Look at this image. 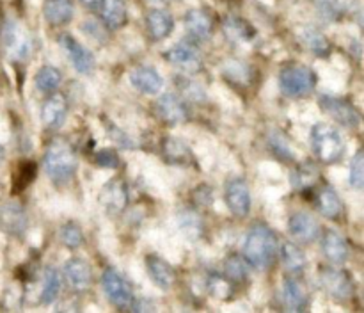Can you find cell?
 <instances>
[{"mask_svg": "<svg viewBox=\"0 0 364 313\" xmlns=\"http://www.w3.org/2000/svg\"><path fill=\"white\" fill-rule=\"evenodd\" d=\"M277 237L265 224H255L245 237L244 255L249 265L267 270L274 263L277 255Z\"/></svg>", "mask_w": 364, "mask_h": 313, "instance_id": "obj_1", "label": "cell"}, {"mask_svg": "<svg viewBox=\"0 0 364 313\" xmlns=\"http://www.w3.org/2000/svg\"><path fill=\"white\" fill-rule=\"evenodd\" d=\"M77 153L70 142L63 141V139H53L46 146L45 155H43V166L53 184H68L77 173Z\"/></svg>", "mask_w": 364, "mask_h": 313, "instance_id": "obj_2", "label": "cell"}, {"mask_svg": "<svg viewBox=\"0 0 364 313\" xmlns=\"http://www.w3.org/2000/svg\"><path fill=\"white\" fill-rule=\"evenodd\" d=\"M311 148L322 164L340 162L345 153L340 132L327 123H316L311 130Z\"/></svg>", "mask_w": 364, "mask_h": 313, "instance_id": "obj_3", "label": "cell"}, {"mask_svg": "<svg viewBox=\"0 0 364 313\" xmlns=\"http://www.w3.org/2000/svg\"><path fill=\"white\" fill-rule=\"evenodd\" d=\"M316 77L313 70L302 64H291L281 70L279 87L290 98H302L315 89Z\"/></svg>", "mask_w": 364, "mask_h": 313, "instance_id": "obj_4", "label": "cell"}, {"mask_svg": "<svg viewBox=\"0 0 364 313\" xmlns=\"http://www.w3.org/2000/svg\"><path fill=\"white\" fill-rule=\"evenodd\" d=\"M2 45L11 60H25L31 53V36L20 21L7 20L2 27Z\"/></svg>", "mask_w": 364, "mask_h": 313, "instance_id": "obj_5", "label": "cell"}, {"mask_svg": "<svg viewBox=\"0 0 364 313\" xmlns=\"http://www.w3.org/2000/svg\"><path fill=\"white\" fill-rule=\"evenodd\" d=\"M320 281L334 299L347 301L354 295V283L345 270L336 269V267H322L320 269Z\"/></svg>", "mask_w": 364, "mask_h": 313, "instance_id": "obj_6", "label": "cell"}, {"mask_svg": "<svg viewBox=\"0 0 364 313\" xmlns=\"http://www.w3.org/2000/svg\"><path fill=\"white\" fill-rule=\"evenodd\" d=\"M320 109L347 128L359 127V121H361L359 110L355 109L350 102H347V100L333 98V96H322V98H320Z\"/></svg>", "mask_w": 364, "mask_h": 313, "instance_id": "obj_7", "label": "cell"}, {"mask_svg": "<svg viewBox=\"0 0 364 313\" xmlns=\"http://www.w3.org/2000/svg\"><path fill=\"white\" fill-rule=\"evenodd\" d=\"M166 59L173 66H176L178 70L185 71V73H198V71L203 70L201 53H199V50L196 46H192L187 41L178 43L173 48L167 50Z\"/></svg>", "mask_w": 364, "mask_h": 313, "instance_id": "obj_8", "label": "cell"}, {"mask_svg": "<svg viewBox=\"0 0 364 313\" xmlns=\"http://www.w3.org/2000/svg\"><path fill=\"white\" fill-rule=\"evenodd\" d=\"M102 287L110 302L119 308H128L134 302V292L127 281L112 269H107L102 276Z\"/></svg>", "mask_w": 364, "mask_h": 313, "instance_id": "obj_9", "label": "cell"}, {"mask_svg": "<svg viewBox=\"0 0 364 313\" xmlns=\"http://www.w3.org/2000/svg\"><path fill=\"white\" fill-rule=\"evenodd\" d=\"M224 199L230 208V212L237 217H245L251 210V192H249L247 184L242 178H233L228 181Z\"/></svg>", "mask_w": 364, "mask_h": 313, "instance_id": "obj_10", "label": "cell"}, {"mask_svg": "<svg viewBox=\"0 0 364 313\" xmlns=\"http://www.w3.org/2000/svg\"><path fill=\"white\" fill-rule=\"evenodd\" d=\"M100 203L107 210V213L117 216L123 212L128 205L127 184L121 178H114L109 184L103 185L102 192H100Z\"/></svg>", "mask_w": 364, "mask_h": 313, "instance_id": "obj_11", "label": "cell"}, {"mask_svg": "<svg viewBox=\"0 0 364 313\" xmlns=\"http://www.w3.org/2000/svg\"><path fill=\"white\" fill-rule=\"evenodd\" d=\"M59 43L60 46H63L64 52H66V55L70 57L71 64H73L75 70H77L78 73L87 75L95 70V55H92L85 46H82L73 36L63 34Z\"/></svg>", "mask_w": 364, "mask_h": 313, "instance_id": "obj_12", "label": "cell"}, {"mask_svg": "<svg viewBox=\"0 0 364 313\" xmlns=\"http://www.w3.org/2000/svg\"><path fill=\"white\" fill-rule=\"evenodd\" d=\"M27 230V213L20 203L7 201L0 205V231L20 237Z\"/></svg>", "mask_w": 364, "mask_h": 313, "instance_id": "obj_13", "label": "cell"}, {"mask_svg": "<svg viewBox=\"0 0 364 313\" xmlns=\"http://www.w3.org/2000/svg\"><path fill=\"white\" fill-rule=\"evenodd\" d=\"M288 231H290V235L295 240L302 242V244H311V242H315L320 237L322 228H320L318 221L313 216L297 212L288 219Z\"/></svg>", "mask_w": 364, "mask_h": 313, "instance_id": "obj_14", "label": "cell"}, {"mask_svg": "<svg viewBox=\"0 0 364 313\" xmlns=\"http://www.w3.org/2000/svg\"><path fill=\"white\" fill-rule=\"evenodd\" d=\"M156 114L164 123L180 124L188 120V109L180 96L173 92H166L156 102Z\"/></svg>", "mask_w": 364, "mask_h": 313, "instance_id": "obj_15", "label": "cell"}, {"mask_svg": "<svg viewBox=\"0 0 364 313\" xmlns=\"http://www.w3.org/2000/svg\"><path fill=\"white\" fill-rule=\"evenodd\" d=\"M68 112V103L66 98L59 92H53L48 98L45 100L41 107V120L45 123L46 128L50 130H55V128L63 127L64 120H66Z\"/></svg>", "mask_w": 364, "mask_h": 313, "instance_id": "obj_16", "label": "cell"}, {"mask_svg": "<svg viewBox=\"0 0 364 313\" xmlns=\"http://www.w3.org/2000/svg\"><path fill=\"white\" fill-rule=\"evenodd\" d=\"M146 269H148V274L153 280V283L159 288H162V290H169L176 283V272H174V269L166 260L160 258V256L149 255L146 258Z\"/></svg>", "mask_w": 364, "mask_h": 313, "instance_id": "obj_17", "label": "cell"}, {"mask_svg": "<svg viewBox=\"0 0 364 313\" xmlns=\"http://www.w3.org/2000/svg\"><path fill=\"white\" fill-rule=\"evenodd\" d=\"M130 82L137 91L144 92V95H156L164 85L160 73L151 66H137L135 70H132Z\"/></svg>", "mask_w": 364, "mask_h": 313, "instance_id": "obj_18", "label": "cell"}, {"mask_svg": "<svg viewBox=\"0 0 364 313\" xmlns=\"http://www.w3.org/2000/svg\"><path fill=\"white\" fill-rule=\"evenodd\" d=\"M185 28L198 41H206L213 34V20L206 11L191 9L185 14Z\"/></svg>", "mask_w": 364, "mask_h": 313, "instance_id": "obj_19", "label": "cell"}, {"mask_svg": "<svg viewBox=\"0 0 364 313\" xmlns=\"http://www.w3.org/2000/svg\"><path fill=\"white\" fill-rule=\"evenodd\" d=\"M146 28L153 41H164L169 38L174 28V20L167 11L151 9L146 14Z\"/></svg>", "mask_w": 364, "mask_h": 313, "instance_id": "obj_20", "label": "cell"}, {"mask_svg": "<svg viewBox=\"0 0 364 313\" xmlns=\"http://www.w3.org/2000/svg\"><path fill=\"white\" fill-rule=\"evenodd\" d=\"M322 249L326 258L334 265H341L348 258L347 240L336 230H326L322 237Z\"/></svg>", "mask_w": 364, "mask_h": 313, "instance_id": "obj_21", "label": "cell"}, {"mask_svg": "<svg viewBox=\"0 0 364 313\" xmlns=\"http://www.w3.org/2000/svg\"><path fill=\"white\" fill-rule=\"evenodd\" d=\"M43 16L52 27H64L73 18V4L71 0H45Z\"/></svg>", "mask_w": 364, "mask_h": 313, "instance_id": "obj_22", "label": "cell"}, {"mask_svg": "<svg viewBox=\"0 0 364 313\" xmlns=\"http://www.w3.org/2000/svg\"><path fill=\"white\" fill-rule=\"evenodd\" d=\"M100 13H102V21L109 31H117L127 23V4L124 0H102L100 4Z\"/></svg>", "mask_w": 364, "mask_h": 313, "instance_id": "obj_23", "label": "cell"}, {"mask_svg": "<svg viewBox=\"0 0 364 313\" xmlns=\"http://www.w3.org/2000/svg\"><path fill=\"white\" fill-rule=\"evenodd\" d=\"M316 208L323 217L331 221H336L343 216V201L338 196V192L331 189L329 185L320 189L318 194H316Z\"/></svg>", "mask_w": 364, "mask_h": 313, "instance_id": "obj_24", "label": "cell"}, {"mask_svg": "<svg viewBox=\"0 0 364 313\" xmlns=\"http://www.w3.org/2000/svg\"><path fill=\"white\" fill-rule=\"evenodd\" d=\"M64 272H66L68 281H70V285L75 290H85V288H89V285H91V267H89V263L84 262V260H68L66 265H64Z\"/></svg>", "mask_w": 364, "mask_h": 313, "instance_id": "obj_25", "label": "cell"}, {"mask_svg": "<svg viewBox=\"0 0 364 313\" xmlns=\"http://www.w3.org/2000/svg\"><path fill=\"white\" fill-rule=\"evenodd\" d=\"M283 295L290 312H304L308 308V292L295 277H287L283 285Z\"/></svg>", "mask_w": 364, "mask_h": 313, "instance_id": "obj_26", "label": "cell"}, {"mask_svg": "<svg viewBox=\"0 0 364 313\" xmlns=\"http://www.w3.org/2000/svg\"><path fill=\"white\" fill-rule=\"evenodd\" d=\"M162 149L167 162L176 164V166H188V164L194 162V155H192L191 148L183 141H180V139L166 137L164 139Z\"/></svg>", "mask_w": 364, "mask_h": 313, "instance_id": "obj_27", "label": "cell"}, {"mask_svg": "<svg viewBox=\"0 0 364 313\" xmlns=\"http://www.w3.org/2000/svg\"><path fill=\"white\" fill-rule=\"evenodd\" d=\"M224 34L231 39L233 43H247L255 38V27L244 18L238 16H228L224 20Z\"/></svg>", "mask_w": 364, "mask_h": 313, "instance_id": "obj_28", "label": "cell"}, {"mask_svg": "<svg viewBox=\"0 0 364 313\" xmlns=\"http://www.w3.org/2000/svg\"><path fill=\"white\" fill-rule=\"evenodd\" d=\"M277 249H279L281 262H283V265L291 274H301L306 269V256L297 244H294V242H283L281 248Z\"/></svg>", "mask_w": 364, "mask_h": 313, "instance_id": "obj_29", "label": "cell"}, {"mask_svg": "<svg viewBox=\"0 0 364 313\" xmlns=\"http://www.w3.org/2000/svg\"><path fill=\"white\" fill-rule=\"evenodd\" d=\"M178 226H180L181 233L187 238H191V240H196V238L201 237L203 230H205L201 216L191 208H185L178 213Z\"/></svg>", "mask_w": 364, "mask_h": 313, "instance_id": "obj_30", "label": "cell"}, {"mask_svg": "<svg viewBox=\"0 0 364 313\" xmlns=\"http://www.w3.org/2000/svg\"><path fill=\"white\" fill-rule=\"evenodd\" d=\"M60 292V274L55 267H46L43 274V288H41V302L50 304L57 299Z\"/></svg>", "mask_w": 364, "mask_h": 313, "instance_id": "obj_31", "label": "cell"}, {"mask_svg": "<svg viewBox=\"0 0 364 313\" xmlns=\"http://www.w3.org/2000/svg\"><path fill=\"white\" fill-rule=\"evenodd\" d=\"M318 180V169L311 162H304L291 173V185L297 191H308Z\"/></svg>", "mask_w": 364, "mask_h": 313, "instance_id": "obj_32", "label": "cell"}, {"mask_svg": "<svg viewBox=\"0 0 364 313\" xmlns=\"http://www.w3.org/2000/svg\"><path fill=\"white\" fill-rule=\"evenodd\" d=\"M224 274L230 281L233 283H242V281L247 280L249 276V263L247 260L242 258L238 255L228 256L226 262H224Z\"/></svg>", "mask_w": 364, "mask_h": 313, "instance_id": "obj_33", "label": "cell"}, {"mask_svg": "<svg viewBox=\"0 0 364 313\" xmlns=\"http://www.w3.org/2000/svg\"><path fill=\"white\" fill-rule=\"evenodd\" d=\"M60 80H63V75L57 68L43 66L36 75V87L41 92H53L59 87Z\"/></svg>", "mask_w": 364, "mask_h": 313, "instance_id": "obj_34", "label": "cell"}, {"mask_svg": "<svg viewBox=\"0 0 364 313\" xmlns=\"http://www.w3.org/2000/svg\"><path fill=\"white\" fill-rule=\"evenodd\" d=\"M206 288H208L210 295L219 301H228L233 295V287L231 281L226 276H219V274H212L206 281Z\"/></svg>", "mask_w": 364, "mask_h": 313, "instance_id": "obj_35", "label": "cell"}, {"mask_svg": "<svg viewBox=\"0 0 364 313\" xmlns=\"http://www.w3.org/2000/svg\"><path fill=\"white\" fill-rule=\"evenodd\" d=\"M302 39H304L306 46H308L309 50H313L316 55H327V53L331 52V45L329 41H327V38L322 34V32L316 31V28L313 27L304 28V32H302Z\"/></svg>", "mask_w": 364, "mask_h": 313, "instance_id": "obj_36", "label": "cell"}, {"mask_svg": "<svg viewBox=\"0 0 364 313\" xmlns=\"http://www.w3.org/2000/svg\"><path fill=\"white\" fill-rule=\"evenodd\" d=\"M60 240L66 248L77 249L84 244V235H82V230L75 223H66L63 228H60Z\"/></svg>", "mask_w": 364, "mask_h": 313, "instance_id": "obj_37", "label": "cell"}, {"mask_svg": "<svg viewBox=\"0 0 364 313\" xmlns=\"http://www.w3.org/2000/svg\"><path fill=\"white\" fill-rule=\"evenodd\" d=\"M348 181L352 187L363 189L364 185V155L363 152H358L354 155V160L350 164V174H348Z\"/></svg>", "mask_w": 364, "mask_h": 313, "instance_id": "obj_38", "label": "cell"}, {"mask_svg": "<svg viewBox=\"0 0 364 313\" xmlns=\"http://www.w3.org/2000/svg\"><path fill=\"white\" fill-rule=\"evenodd\" d=\"M176 84L180 85L181 91L185 92V95L188 96L191 100H194V102H198V100H205V92H203V89L199 87L196 82H192L191 78H185V77H176Z\"/></svg>", "mask_w": 364, "mask_h": 313, "instance_id": "obj_39", "label": "cell"}, {"mask_svg": "<svg viewBox=\"0 0 364 313\" xmlns=\"http://www.w3.org/2000/svg\"><path fill=\"white\" fill-rule=\"evenodd\" d=\"M95 160H96V164H98V166L109 167V169H114V167L119 166V156H117V153L114 152V149H110V148H105V149H100V152H96Z\"/></svg>", "mask_w": 364, "mask_h": 313, "instance_id": "obj_40", "label": "cell"}, {"mask_svg": "<svg viewBox=\"0 0 364 313\" xmlns=\"http://www.w3.org/2000/svg\"><path fill=\"white\" fill-rule=\"evenodd\" d=\"M320 11L327 20H338L343 14V7L336 2V0H322L320 4Z\"/></svg>", "mask_w": 364, "mask_h": 313, "instance_id": "obj_41", "label": "cell"}, {"mask_svg": "<svg viewBox=\"0 0 364 313\" xmlns=\"http://www.w3.org/2000/svg\"><path fill=\"white\" fill-rule=\"evenodd\" d=\"M194 199L198 203H201V205H205V206L212 205V201H213L212 189H210L208 185H201V187H199L198 191L194 192Z\"/></svg>", "mask_w": 364, "mask_h": 313, "instance_id": "obj_42", "label": "cell"}, {"mask_svg": "<svg viewBox=\"0 0 364 313\" xmlns=\"http://www.w3.org/2000/svg\"><path fill=\"white\" fill-rule=\"evenodd\" d=\"M82 4H84L85 7H89V9H98L100 4H102V0H80Z\"/></svg>", "mask_w": 364, "mask_h": 313, "instance_id": "obj_43", "label": "cell"}, {"mask_svg": "<svg viewBox=\"0 0 364 313\" xmlns=\"http://www.w3.org/2000/svg\"><path fill=\"white\" fill-rule=\"evenodd\" d=\"M4 155H6V152H4L2 144H0V164H2V162H4Z\"/></svg>", "mask_w": 364, "mask_h": 313, "instance_id": "obj_44", "label": "cell"}, {"mask_svg": "<svg viewBox=\"0 0 364 313\" xmlns=\"http://www.w3.org/2000/svg\"><path fill=\"white\" fill-rule=\"evenodd\" d=\"M153 2H159V0H153Z\"/></svg>", "mask_w": 364, "mask_h": 313, "instance_id": "obj_45", "label": "cell"}]
</instances>
